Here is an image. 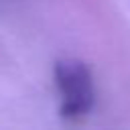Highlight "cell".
<instances>
[{"label": "cell", "mask_w": 130, "mask_h": 130, "mask_svg": "<svg viewBox=\"0 0 130 130\" xmlns=\"http://www.w3.org/2000/svg\"><path fill=\"white\" fill-rule=\"evenodd\" d=\"M59 93V114L65 122H81L95 106V85L91 69L79 59H59L53 69Z\"/></svg>", "instance_id": "cell-1"}]
</instances>
